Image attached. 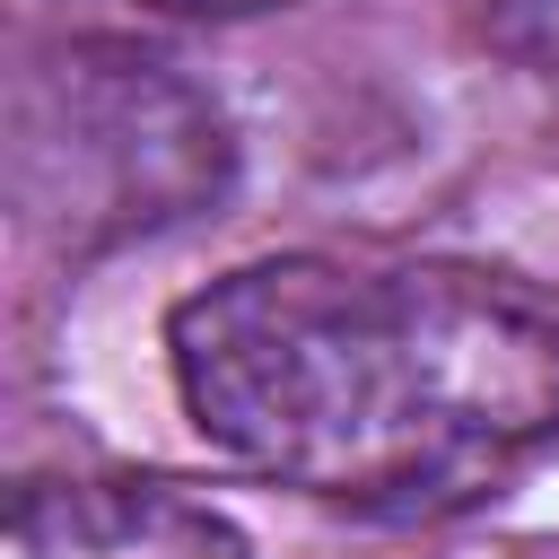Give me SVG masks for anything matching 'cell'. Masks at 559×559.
<instances>
[{"instance_id": "3", "label": "cell", "mask_w": 559, "mask_h": 559, "mask_svg": "<svg viewBox=\"0 0 559 559\" xmlns=\"http://www.w3.org/2000/svg\"><path fill=\"white\" fill-rule=\"evenodd\" d=\"M0 559H253V542L157 480H35L9 498Z\"/></svg>"}, {"instance_id": "1", "label": "cell", "mask_w": 559, "mask_h": 559, "mask_svg": "<svg viewBox=\"0 0 559 559\" xmlns=\"http://www.w3.org/2000/svg\"><path fill=\"white\" fill-rule=\"evenodd\" d=\"M166 367L245 472L367 515L472 507L559 437V314L454 262H245L175 306Z\"/></svg>"}, {"instance_id": "4", "label": "cell", "mask_w": 559, "mask_h": 559, "mask_svg": "<svg viewBox=\"0 0 559 559\" xmlns=\"http://www.w3.org/2000/svg\"><path fill=\"white\" fill-rule=\"evenodd\" d=\"M489 44L559 87V0H489Z\"/></svg>"}, {"instance_id": "5", "label": "cell", "mask_w": 559, "mask_h": 559, "mask_svg": "<svg viewBox=\"0 0 559 559\" xmlns=\"http://www.w3.org/2000/svg\"><path fill=\"white\" fill-rule=\"evenodd\" d=\"M175 17H253V9H280V0H157Z\"/></svg>"}, {"instance_id": "2", "label": "cell", "mask_w": 559, "mask_h": 559, "mask_svg": "<svg viewBox=\"0 0 559 559\" xmlns=\"http://www.w3.org/2000/svg\"><path fill=\"white\" fill-rule=\"evenodd\" d=\"M236 175L218 105L140 52H70L44 96H26L17 192L61 210L70 245H114L210 210Z\"/></svg>"}]
</instances>
